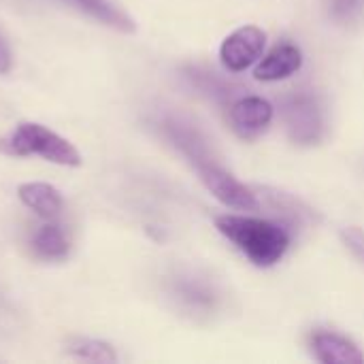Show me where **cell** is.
<instances>
[{
  "label": "cell",
  "instance_id": "obj_1",
  "mask_svg": "<svg viewBox=\"0 0 364 364\" xmlns=\"http://www.w3.org/2000/svg\"><path fill=\"white\" fill-rule=\"evenodd\" d=\"M215 228L256 267L277 264L290 247V232L269 220L226 213L215 218Z\"/></svg>",
  "mask_w": 364,
  "mask_h": 364
},
{
  "label": "cell",
  "instance_id": "obj_2",
  "mask_svg": "<svg viewBox=\"0 0 364 364\" xmlns=\"http://www.w3.org/2000/svg\"><path fill=\"white\" fill-rule=\"evenodd\" d=\"M0 154L15 156V158H43L45 162L60 164V166H81L83 158L77 147L60 136L58 132L49 130L36 122H21L13 130L0 136Z\"/></svg>",
  "mask_w": 364,
  "mask_h": 364
},
{
  "label": "cell",
  "instance_id": "obj_3",
  "mask_svg": "<svg viewBox=\"0 0 364 364\" xmlns=\"http://www.w3.org/2000/svg\"><path fill=\"white\" fill-rule=\"evenodd\" d=\"M282 117L290 139L299 145H316L324 134V113L318 98L296 92L282 100Z\"/></svg>",
  "mask_w": 364,
  "mask_h": 364
},
{
  "label": "cell",
  "instance_id": "obj_4",
  "mask_svg": "<svg viewBox=\"0 0 364 364\" xmlns=\"http://www.w3.org/2000/svg\"><path fill=\"white\" fill-rule=\"evenodd\" d=\"M198 171L200 181L205 188L226 207L239 209V211H256L260 207L256 194L243 186L239 179H235L228 171H224L215 160H207L194 166Z\"/></svg>",
  "mask_w": 364,
  "mask_h": 364
},
{
  "label": "cell",
  "instance_id": "obj_5",
  "mask_svg": "<svg viewBox=\"0 0 364 364\" xmlns=\"http://www.w3.org/2000/svg\"><path fill=\"white\" fill-rule=\"evenodd\" d=\"M267 47V32L258 26H243L228 34L220 47V60L226 70L243 73L262 58Z\"/></svg>",
  "mask_w": 364,
  "mask_h": 364
},
{
  "label": "cell",
  "instance_id": "obj_6",
  "mask_svg": "<svg viewBox=\"0 0 364 364\" xmlns=\"http://www.w3.org/2000/svg\"><path fill=\"white\" fill-rule=\"evenodd\" d=\"M228 119L237 136L252 141L269 130L273 122V105L260 96H239L228 105Z\"/></svg>",
  "mask_w": 364,
  "mask_h": 364
},
{
  "label": "cell",
  "instance_id": "obj_7",
  "mask_svg": "<svg viewBox=\"0 0 364 364\" xmlns=\"http://www.w3.org/2000/svg\"><path fill=\"white\" fill-rule=\"evenodd\" d=\"M160 128H162L164 136L192 162V166L207 162V160H213L207 139L196 128H192L190 124L175 119V117H166V119H162Z\"/></svg>",
  "mask_w": 364,
  "mask_h": 364
},
{
  "label": "cell",
  "instance_id": "obj_8",
  "mask_svg": "<svg viewBox=\"0 0 364 364\" xmlns=\"http://www.w3.org/2000/svg\"><path fill=\"white\" fill-rule=\"evenodd\" d=\"M301 66H303L301 49L292 43H282L260 60V64L254 68V77L267 83L282 81L292 77L296 70H301Z\"/></svg>",
  "mask_w": 364,
  "mask_h": 364
},
{
  "label": "cell",
  "instance_id": "obj_9",
  "mask_svg": "<svg viewBox=\"0 0 364 364\" xmlns=\"http://www.w3.org/2000/svg\"><path fill=\"white\" fill-rule=\"evenodd\" d=\"M183 77L188 79V83L198 94H203L205 98H209V100H213L218 105H230L243 92L241 85L220 77L218 73L205 70L200 66H186L183 68Z\"/></svg>",
  "mask_w": 364,
  "mask_h": 364
},
{
  "label": "cell",
  "instance_id": "obj_10",
  "mask_svg": "<svg viewBox=\"0 0 364 364\" xmlns=\"http://www.w3.org/2000/svg\"><path fill=\"white\" fill-rule=\"evenodd\" d=\"M316 360L324 364H363L364 354L360 348L337 335V333H316L311 339Z\"/></svg>",
  "mask_w": 364,
  "mask_h": 364
},
{
  "label": "cell",
  "instance_id": "obj_11",
  "mask_svg": "<svg viewBox=\"0 0 364 364\" xmlns=\"http://www.w3.org/2000/svg\"><path fill=\"white\" fill-rule=\"evenodd\" d=\"M17 196L30 211H34L43 220H55L64 209L62 194L49 183H21L17 188Z\"/></svg>",
  "mask_w": 364,
  "mask_h": 364
},
{
  "label": "cell",
  "instance_id": "obj_12",
  "mask_svg": "<svg viewBox=\"0 0 364 364\" xmlns=\"http://www.w3.org/2000/svg\"><path fill=\"white\" fill-rule=\"evenodd\" d=\"M30 247L36 258L49 260V262L64 260L70 252V243H68L62 226H58L53 220H47V224H43L34 230V235L30 239Z\"/></svg>",
  "mask_w": 364,
  "mask_h": 364
},
{
  "label": "cell",
  "instance_id": "obj_13",
  "mask_svg": "<svg viewBox=\"0 0 364 364\" xmlns=\"http://www.w3.org/2000/svg\"><path fill=\"white\" fill-rule=\"evenodd\" d=\"M173 294L177 296V301L183 307L198 311V314L213 311V307L218 303L215 290L198 277H177L173 284Z\"/></svg>",
  "mask_w": 364,
  "mask_h": 364
},
{
  "label": "cell",
  "instance_id": "obj_14",
  "mask_svg": "<svg viewBox=\"0 0 364 364\" xmlns=\"http://www.w3.org/2000/svg\"><path fill=\"white\" fill-rule=\"evenodd\" d=\"M68 4H73L75 9H79L81 13L90 15L92 19L119 30V32H134V19L124 13L119 6H115L111 0H64Z\"/></svg>",
  "mask_w": 364,
  "mask_h": 364
},
{
  "label": "cell",
  "instance_id": "obj_15",
  "mask_svg": "<svg viewBox=\"0 0 364 364\" xmlns=\"http://www.w3.org/2000/svg\"><path fill=\"white\" fill-rule=\"evenodd\" d=\"M66 354H70L73 358H79V360H87V363H117V354L109 343L98 341V339H87V337L68 339Z\"/></svg>",
  "mask_w": 364,
  "mask_h": 364
},
{
  "label": "cell",
  "instance_id": "obj_16",
  "mask_svg": "<svg viewBox=\"0 0 364 364\" xmlns=\"http://www.w3.org/2000/svg\"><path fill=\"white\" fill-rule=\"evenodd\" d=\"M364 0H331V15L339 21H350L363 11Z\"/></svg>",
  "mask_w": 364,
  "mask_h": 364
},
{
  "label": "cell",
  "instance_id": "obj_17",
  "mask_svg": "<svg viewBox=\"0 0 364 364\" xmlns=\"http://www.w3.org/2000/svg\"><path fill=\"white\" fill-rule=\"evenodd\" d=\"M341 239L343 243L348 245V250L364 262V230L363 228H356V226H350V228H343L341 230Z\"/></svg>",
  "mask_w": 364,
  "mask_h": 364
},
{
  "label": "cell",
  "instance_id": "obj_18",
  "mask_svg": "<svg viewBox=\"0 0 364 364\" xmlns=\"http://www.w3.org/2000/svg\"><path fill=\"white\" fill-rule=\"evenodd\" d=\"M13 66V55H11V49L9 45L4 43V38L0 36V75H6Z\"/></svg>",
  "mask_w": 364,
  "mask_h": 364
}]
</instances>
